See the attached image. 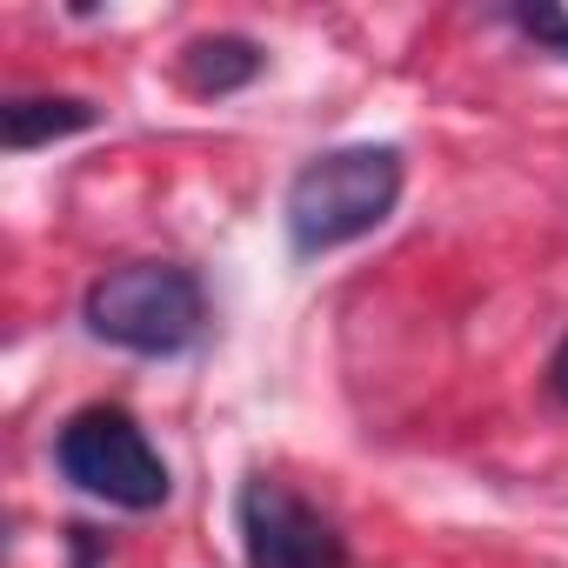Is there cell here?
Instances as JSON below:
<instances>
[{"label": "cell", "instance_id": "6da1fadb", "mask_svg": "<svg viewBox=\"0 0 568 568\" xmlns=\"http://www.w3.org/2000/svg\"><path fill=\"white\" fill-rule=\"evenodd\" d=\"M402 174H408L402 148H388V141H355V148L315 154L288 181V201H281L288 247L295 254H335V247L375 234L402 201Z\"/></svg>", "mask_w": 568, "mask_h": 568}, {"label": "cell", "instance_id": "7a4b0ae2", "mask_svg": "<svg viewBox=\"0 0 568 568\" xmlns=\"http://www.w3.org/2000/svg\"><path fill=\"white\" fill-rule=\"evenodd\" d=\"M88 335L108 342V348H128V355H181L201 322H207V302H201V281L174 261H128V267H108L94 288H88Z\"/></svg>", "mask_w": 568, "mask_h": 568}, {"label": "cell", "instance_id": "3957f363", "mask_svg": "<svg viewBox=\"0 0 568 568\" xmlns=\"http://www.w3.org/2000/svg\"><path fill=\"white\" fill-rule=\"evenodd\" d=\"M54 468H61L81 495H94V501H108V508H128V515H148V508H161V501L174 495V475H168V462L154 455L148 428H141L128 408H108V402L81 408V415L54 435Z\"/></svg>", "mask_w": 568, "mask_h": 568}, {"label": "cell", "instance_id": "277c9868", "mask_svg": "<svg viewBox=\"0 0 568 568\" xmlns=\"http://www.w3.org/2000/svg\"><path fill=\"white\" fill-rule=\"evenodd\" d=\"M234 521L247 568H348V535L335 528V515H322L308 495H295L274 475L241 481Z\"/></svg>", "mask_w": 568, "mask_h": 568}, {"label": "cell", "instance_id": "5b68a950", "mask_svg": "<svg viewBox=\"0 0 568 568\" xmlns=\"http://www.w3.org/2000/svg\"><path fill=\"white\" fill-rule=\"evenodd\" d=\"M81 128H94V108L74 101V94H21V101L0 108V134H8L14 154H28L41 141H61V134H81Z\"/></svg>", "mask_w": 568, "mask_h": 568}, {"label": "cell", "instance_id": "8992f818", "mask_svg": "<svg viewBox=\"0 0 568 568\" xmlns=\"http://www.w3.org/2000/svg\"><path fill=\"white\" fill-rule=\"evenodd\" d=\"M254 74H261V48L241 41V34H207V41H194V48L181 54V81H187L194 94H234V88H247Z\"/></svg>", "mask_w": 568, "mask_h": 568}, {"label": "cell", "instance_id": "52a82bcc", "mask_svg": "<svg viewBox=\"0 0 568 568\" xmlns=\"http://www.w3.org/2000/svg\"><path fill=\"white\" fill-rule=\"evenodd\" d=\"M535 41H548V48H561L568 54V14H555V8H535V14H515Z\"/></svg>", "mask_w": 568, "mask_h": 568}, {"label": "cell", "instance_id": "ba28073f", "mask_svg": "<svg viewBox=\"0 0 568 568\" xmlns=\"http://www.w3.org/2000/svg\"><path fill=\"white\" fill-rule=\"evenodd\" d=\"M548 388H555V402H568V342H561L555 362H548Z\"/></svg>", "mask_w": 568, "mask_h": 568}]
</instances>
